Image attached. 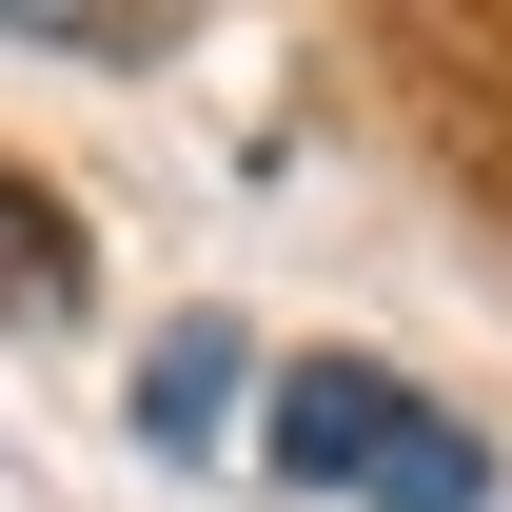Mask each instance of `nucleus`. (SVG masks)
I'll return each instance as SVG.
<instances>
[{"label":"nucleus","instance_id":"4","mask_svg":"<svg viewBox=\"0 0 512 512\" xmlns=\"http://www.w3.org/2000/svg\"><path fill=\"white\" fill-rule=\"evenodd\" d=\"M0 256H20V296H60V276H79V237L40 217V197H0Z\"/></svg>","mask_w":512,"mask_h":512},{"label":"nucleus","instance_id":"3","mask_svg":"<svg viewBox=\"0 0 512 512\" xmlns=\"http://www.w3.org/2000/svg\"><path fill=\"white\" fill-rule=\"evenodd\" d=\"M375 512H493V453L453 434V414H414V434L375 453Z\"/></svg>","mask_w":512,"mask_h":512},{"label":"nucleus","instance_id":"2","mask_svg":"<svg viewBox=\"0 0 512 512\" xmlns=\"http://www.w3.org/2000/svg\"><path fill=\"white\" fill-rule=\"evenodd\" d=\"M237 375H256L237 335H217V316H178L158 355H138V434H158V453H217V414H237Z\"/></svg>","mask_w":512,"mask_h":512},{"label":"nucleus","instance_id":"1","mask_svg":"<svg viewBox=\"0 0 512 512\" xmlns=\"http://www.w3.org/2000/svg\"><path fill=\"white\" fill-rule=\"evenodd\" d=\"M256 434H276V473H296V493H375V453L414 434V394H394L375 355H296Z\"/></svg>","mask_w":512,"mask_h":512}]
</instances>
